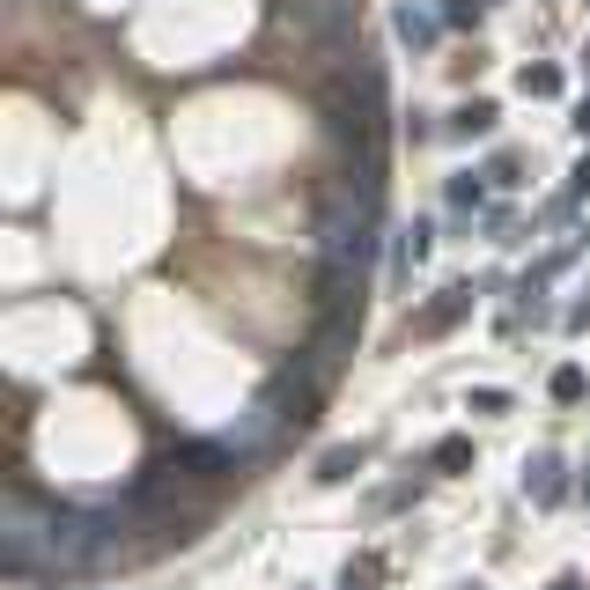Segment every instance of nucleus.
I'll list each match as a JSON object with an SVG mask.
<instances>
[{
    "mask_svg": "<svg viewBox=\"0 0 590 590\" xmlns=\"http://www.w3.org/2000/svg\"><path fill=\"white\" fill-rule=\"evenodd\" d=\"M466 406H472V414H510V392H502V384H480Z\"/></svg>",
    "mask_w": 590,
    "mask_h": 590,
    "instance_id": "12",
    "label": "nucleus"
},
{
    "mask_svg": "<svg viewBox=\"0 0 590 590\" xmlns=\"http://www.w3.org/2000/svg\"><path fill=\"white\" fill-rule=\"evenodd\" d=\"M466 310H472V288H466V281H458V288H442L436 303H428V310H420V318H414V332H420V340H436V332H450V325L466 318Z\"/></svg>",
    "mask_w": 590,
    "mask_h": 590,
    "instance_id": "2",
    "label": "nucleus"
},
{
    "mask_svg": "<svg viewBox=\"0 0 590 590\" xmlns=\"http://www.w3.org/2000/svg\"><path fill=\"white\" fill-rule=\"evenodd\" d=\"M524 494H532L539 510H554V502H561V494H568V466H561V458H554V450H539V458L524 466Z\"/></svg>",
    "mask_w": 590,
    "mask_h": 590,
    "instance_id": "1",
    "label": "nucleus"
},
{
    "mask_svg": "<svg viewBox=\"0 0 590 590\" xmlns=\"http://www.w3.org/2000/svg\"><path fill=\"white\" fill-rule=\"evenodd\" d=\"M442 133H450V141H480V133H494V103L480 97V103H466V111H450Z\"/></svg>",
    "mask_w": 590,
    "mask_h": 590,
    "instance_id": "6",
    "label": "nucleus"
},
{
    "mask_svg": "<svg viewBox=\"0 0 590 590\" xmlns=\"http://www.w3.org/2000/svg\"><path fill=\"white\" fill-rule=\"evenodd\" d=\"M583 392H590V384H583V369H576V362H561V369H554V398H561V406H576Z\"/></svg>",
    "mask_w": 590,
    "mask_h": 590,
    "instance_id": "10",
    "label": "nucleus"
},
{
    "mask_svg": "<svg viewBox=\"0 0 590 590\" xmlns=\"http://www.w3.org/2000/svg\"><path fill=\"white\" fill-rule=\"evenodd\" d=\"M568 125H576V133H583V141H590V97L576 103V119H568Z\"/></svg>",
    "mask_w": 590,
    "mask_h": 590,
    "instance_id": "18",
    "label": "nucleus"
},
{
    "mask_svg": "<svg viewBox=\"0 0 590 590\" xmlns=\"http://www.w3.org/2000/svg\"><path fill=\"white\" fill-rule=\"evenodd\" d=\"M583 502H590V472H583Z\"/></svg>",
    "mask_w": 590,
    "mask_h": 590,
    "instance_id": "19",
    "label": "nucleus"
},
{
    "mask_svg": "<svg viewBox=\"0 0 590 590\" xmlns=\"http://www.w3.org/2000/svg\"><path fill=\"white\" fill-rule=\"evenodd\" d=\"M392 30H398V45H436V37H442V15H436V8H414V0H406V8H398V15H392Z\"/></svg>",
    "mask_w": 590,
    "mask_h": 590,
    "instance_id": "3",
    "label": "nucleus"
},
{
    "mask_svg": "<svg viewBox=\"0 0 590 590\" xmlns=\"http://www.w3.org/2000/svg\"><path fill=\"white\" fill-rule=\"evenodd\" d=\"M376 576H384V561H376V554H362V561H347L340 590H376Z\"/></svg>",
    "mask_w": 590,
    "mask_h": 590,
    "instance_id": "8",
    "label": "nucleus"
},
{
    "mask_svg": "<svg viewBox=\"0 0 590 590\" xmlns=\"http://www.w3.org/2000/svg\"><path fill=\"white\" fill-rule=\"evenodd\" d=\"M568 199H590V155L576 163V171H568Z\"/></svg>",
    "mask_w": 590,
    "mask_h": 590,
    "instance_id": "15",
    "label": "nucleus"
},
{
    "mask_svg": "<svg viewBox=\"0 0 590 590\" xmlns=\"http://www.w3.org/2000/svg\"><path fill=\"white\" fill-rule=\"evenodd\" d=\"M516 81H524V97H561V74L554 67H524Z\"/></svg>",
    "mask_w": 590,
    "mask_h": 590,
    "instance_id": "11",
    "label": "nucleus"
},
{
    "mask_svg": "<svg viewBox=\"0 0 590 590\" xmlns=\"http://www.w3.org/2000/svg\"><path fill=\"white\" fill-rule=\"evenodd\" d=\"M546 590H583V576H576V568H561V576H554Z\"/></svg>",
    "mask_w": 590,
    "mask_h": 590,
    "instance_id": "17",
    "label": "nucleus"
},
{
    "mask_svg": "<svg viewBox=\"0 0 590 590\" xmlns=\"http://www.w3.org/2000/svg\"><path fill=\"white\" fill-rule=\"evenodd\" d=\"M442 23H480V0H450V8H442Z\"/></svg>",
    "mask_w": 590,
    "mask_h": 590,
    "instance_id": "14",
    "label": "nucleus"
},
{
    "mask_svg": "<svg viewBox=\"0 0 590 590\" xmlns=\"http://www.w3.org/2000/svg\"><path fill=\"white\" fill-rule=\"evenodd\" d=\"M428 259V221H414V229H398V244H392V281H406V273Z\"/></svg>",
    "mask_w": 590,
    "mask_h": 590,
    "instance_id": "5",
    "label": "nucleus"
},
{
    "mask_svg": "<svg viewBox=\"0 0 590 590\" xmlns=\"http://www.w3.org/2000/svg\"><path fill=\"white\" fill-rule=\"evenodd\" d=\"M583 325H590V288H583V303L568 310V332H583Z\"/></svg>",
    "mask_w": 590,
    "mask_h": 590,
    "instance_id": "16",
    "label": "nucleus"
},
{
    "mask_svg": "<svg viewBox=\"0 0 590 590\" xmlns=\"http://www.w3.org/2000/svg\"><path fill=\"white\" fill-rule=\"evenodd\" d=\"M488 185H502V193L524 185V177H516V155H494V163H488Z\"/></svg>",
    "mask_w": 590,
    "mask_h": 590,
    "instance_id": "13",
    "label": "nucleus"
},
{
    "mask_svg": "<svg viewBox=\"0 0 590 590\" xmlns=\"http://www.w3.org/2000/svg\"><path fill=\"white\" fill-rule=\"evenodd\" d=\"M480 199H488V185H480V171H466V177H450V207H458V215H472V207H480Z\"/></svg>",
    "mask_w": 590,
    "mask_h": 590,
    "instance_id": "7",
    "label": "nucleus"
},
{
    "mask_svg": "<svg viewBox=\"0 0 590 590\" xmlns=\"http://www.w3.org/2000/svg\"><path fill=\"white\" fill-rule=\"evenodd\" d=\"M436 466H442V472H466V466H472V442H466V436H442V442H436Z\"/></svg>",
    "mask_w": 590,
    "mask_h": 590,
    "instance_id": "9",
    "label": "nucleus"
},
{
    "mask_svg": "<svg viewBox=\"0 0 590 590\" xmlns=\"http://www.w3.org/2000/svg\"><path fill=\"white\" fill-rule=\"evenodd\" d=\"M362 466H369L362 442H340V450H325V458H318V480H325V488H340V480H354Z\"/></svg>",
    "mask_w": 590,
    "mask_h": 590,
    "instance_id": "4",
    "label": "nucleus"
}]
</instances>
